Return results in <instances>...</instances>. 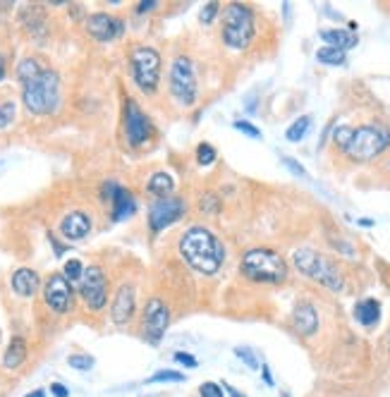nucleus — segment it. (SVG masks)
I'll use <instances>...</instances> for the list:
<instances>
[{
	"instance_id": "44",
	"label": "nucleus",
	"mask_w": 390,
	"mask_h": 397,
	"mask_svg": "<svg viewBox=\"0 0 390 397\" xmlns=\"http://www.w3.org/2000/svg\"><path fill=\"white\" fill-rule=\"evenodd\" d=\"M5 79V65H3V60H0V81Z\"/></svg>"
},
{
	"instance_id": "18",
	"label": "nucleus",
	"mask_w": 390,
	"mask_h": 397,
	"mask_svg": "<svg viewBox=\"0 0 390 397\" xmlns=\"http://www.w3.org/2000/svg\"><path fill=\"white\" fill-rule=\"evenodd\" d=\"M10 285H13V290L17 292V295L29 300V297H34L39 292L41 278L34 268H17V271L13 273V278H10Z\"/></svg>"
},
{
	"instance_id": "29",
	"label": "nucleus",
	"mask_w": 390,
	"mask_h": 397,
	"mask_svg": "<svg viewBox=\"0 0 390 397\" xmlns=\"http://www.w3.org/2000/svg\"><path fill=\"white\" fill-rule=\"evenodd\" d=\"M62 276H65L69 283H79L81 276H84V264L79 259H69L65 268H62Z\"/></svg>"
},
{
	"instance_id": "2",
	"label": "nucleus",
	"mask_w": 390,
	"mask_h": 397,
	"mask_svg": "<svg viewBox=\"0 0 390 397\" xmlns=\"http://www.w3.org/2000/svg\"><path fill=\"white\" fill-rule=\"evenodd\" d=\"M22 101L32 115H53L60 108V74L43 67L36 77L22 84Z\"/></svg>"
},
{
	"instance_id": "27",
	"label": "nucleus",
	"mask_w": 390,
	"mask_h": 397,
	"mask_svg": "<svg viewBox=\"0 0 390 397\" xmlns=\"http://www.w3.org/2000/svg\"><path fill=\"white\" fill-rule=\"evenodd\" d=\"M67 364L69 369H77V371H91L96 364V359L91 354H84V352H77V354H69L67 357Z\"/></svg>"
},
{
	"instance_id": "25",
	"label": "nucleus",
	"mask_w": 390,
	"mask_h": 397,
	"mask_svg": "<svg viewBox=\"0 0 390 397\" xmlns=\"http://www.w3.org/2000/svg\"><path fill=\"white\" fill-rule=\"evenodd\" d=\"M41 69H43L41 60H36V58H25V60L17 65V79H20V84H25L27 79L36 77Z\"/></svg>"
},
{
	"instance_id": "30",
	"label": "nucleus",
	"mask_w": 390,
	"mask_h": 397,
	"mask_svg": "<svg viewBox=\"0 0 390 397\" xmlns=\"http://www.w3.org/2000/svg\"><path fill=\"white\" fill-rule=\"evenodd\" d=\"M215 159H218V154H215V149L211 144L196 146V163H199V166H211Z\"/></svg>"
},
{
	"instance_id": "43",
	"label": "nucleus",
	"mask_w": 390,
	"mask_h": 397,
	"mask_svg": "<svg viewBox=\"0 0 390 397\" xmlns=\"http://www.w3.org/2000/svg\"><path fill=\"white\" fill-rule=\"evenodd\" d=\"M25 397H46V390L43 388H39V390H34V393H29Z\"/></svg>"
},
{
	"instance_id": "13",
	"label": "nucleus",
	"mask_w": 390,
	"mask_h": 397,
	"mask_svg": "<svg viewBox=\"0 0 390 397\" xmlns=\"http://www.w3.org/2000/svg\"><path fill=\"white\" fill-rule=\"evenodd\" d=\"M154 134L149 115L137 106L135 98L125 101V137L130 146H144Z\"/></svg>"
},
{
	"instance_id": "39",
	"label": "nucleus",
	"mask_w": 390,
	"mask_h": 397,
	"mask_svg": "<svg viewBox=\"0 0 390 397\" xmlns=\"http://www.w3.org/2000/svg\"><path fill=\"white\" fill-rule=\"evenodd\" d=\"M215 208H218V201L213 194H206V198H201V211H215Z\"/></svg>"
},
{
	"instance_id": "16",
	"label": "nucleus",
	"mask_w": 390,
	"mask_h": 397,
	"mask_svg": "<svg viewBox=\"0 0 390 397\" xmlns=\"http://www.w3.org/2000/svg\"><path fill=\"white\" fill-rule=\"evenodd\" d=\"M103 194H108L106 198H110V203H113V220H125L130 215H135L137 201L130 189H125V187L115 182H106L103 184Z\"/></svg>"
},
{
	"instance_id": "3",
	"label": "nucleus",
	"mask_w": 390,
	"mask_h": 397,
	"mask_svg": "<svg viewBox=\"0 0 390 397\" xmlns=\"http://www.w3.org/2000/svg\"><path fill=\"white\" fill-rule=\"evenodd\" d=\"M240 271L244 278L254 280V283H269V285H278L288 280V261L283 259L278 252L273 249H249L247 254L242 256Z\"/></svg>"
},
{
	"instance_id": "7",
	"label": "nucleus",
	"mask_w": 390,
	"mask_h": 397,
	"mask_svg": "<svg viewBox=\"0 0 390 397\" xmlns=\"http://www.w3.org/2000/svg\"><path fill=\"white\" fill-rule=\"evenodd\" d=\"M132 62V77H135V84L142 91L154 93L159 89L161 81V55L159 51L149 48V46H137L130 55Z\"/></svg>"
},
{
	"instance_id": "4",
	"label": "nucleus",
	"mask_w": 390,
	"mask_h": 397,
	"mask_svg": "<svg viewBox=\"0 0 390 397\" xmlns=\"http://www.w3.org/2000/svg\"><path fill=\"white\" fill-rule=\"evenodd\" d=\"M390 146V127L381 122H369L362 127H352L350 139L345 144V156L352 161H374Z\"/></svg>"
},
{
	"instance_id": "37",
	"label": "nucleus",
	"mask_w": 390,
	"mask_h": 397,
	"mask_svg": "<svg viewBox=\"0 0 390 397\" xmlns=\"http://www.w3.org/2000/svg\"><path fill=\"white\" fill-rule=\"evenodd\" d=\"M283 166L290 168V170H292L297 177H307V170H304V168H302L295 159H290V156H285V159H283Z\"/></svg>"
},
{
	"instance_id": "33",
	"label": "nucleus",
	"mask_w": 390,
	"mask_h": 397,
	"mask_svg": "<svg viewBox=\"0 0 390 397\" xmlns=\"http://www.w3.org/2000/svg\"><path fill=\"white\" fill-rule=\"evenodd\" d=\"M235 357H240L242 361H244V364H247L249 366V369H259V361H256V357H254V352H252V349H247V347H237L235 349Z\"/></svg>"
},
{
	"instance_id": "34",
	"label": "nucleus",
	"mask_w": 390,
	"mask_h": 397,
	"mask_svg": "<svg viewBox=\"0 0 390 397\" xmlns=\"http://www.w3.org/2000/svg\"><path fill=\"white\" fill-rule=\"evenodd\" d=\"M235 130L244 132L247 137H252V139H259L261 137V130H256L252 122H247V120H235Z\"/></svg>"
},
{
	"instance_id": "12",
	"label": "nucleus",
	"mask_w": 390,
	"mask_h": 397,
	"mask_svg": "<svg viewBox=\"0 0 390 397\" xmlns=\"http://www.w3.org/2000/svg\"><path fill=\"white\" fill-rule=\"evenodd\" d=\"M187 211V203L180 196H163L156 198L149 208V225L154 232H161L166 227H170L173 223H177L180 218Z\"/></svg>"
},
{
	"instance_id": "10",
	"label": "nucleus",
	"mask_w": 390,
	"mask_h": 397,
	"mask_svg": "<svg viewBox=\"0 0 390 397\" xmlns=\"http://www.w3.org/2000/svg\"><path fill=\"white\" fill-rule=\"evenodd\" d=\"M43 302L51 311L58 314V316L69 314L72 311V304H74L72 283H69L62 273H53V276L46 280V285H43Z\"/></svg>"
},
{
	"instance_id": "14",
	"label": "nucleus",
	"mask_w": 390,
	"mask_h": 397,
	"mask_svg": "<svg viewBox=\"0 0 390 397\" xmlns=\"http://www.w3.org/2000/svg\"><path fill=\"white\" fill-rule=\"evenodd\" d=\"M86 32H89L91 39L101 41V43H108V41H115L122 36L125 25H122V20L108 13H94L86 17Z\"/></svg>"
},
{
	"instance_id": "26",
	"label": "nucleus",
	"mask_w": 390,
	"mask_h": 397,
	"mask_svg": "<svg viewBox=\"0 0 390 397\" xmlns=\"http://www.w3.org/2000/svg\"><path fill=\"white\" fill-rule=\"evenodd\" d=\"M316 60L323 62V65H345L347 58H345V53H342V51L330 48V46H323V48H318Z\"/></svg>"
},
{
	"instance_id": "19",
	"label": "nucleus",
	"mask_w": 390,
	"mask_h": 397,
	"mask_svg": "<svg viewBox=\"0 0 390 397\" xmlns=\"http://www.w3.org/2000/svg\"><path fill=\"white\" fill-rule=\"evenodd\" d=\"M292 325L295 330L300 332V335H314V332L318 330V314L316 309L311 304H307V302H302V304L295 307V314H292Z\"/></svg>"
},
{
	"instance_id": "17",
	"label": "nucleus",
	"mask_w": 390,
	"mask_h": 397,
	"mask_svg": "<svg viewBox=\"0 0 390 397\" xmlns=\"http://www.w3.org/2000/svg\"><path fill=\"white\" fill-rule=\"evenodd\" d=\"M91 215L84 213V211H69L65 218L60 220V235L62 239H67V242H79V239H84L86 235H91Z\"/></svg>"
},
{
	"instance_id": "38",
	"label": "nucleus",
	"mask_w": 390,
	"mask_h": 397,
	"mask_svg": "<svg viewBox=\"0 0 390 397\" xmlns=\"http://www.w3.org/2000/svg\"><path fill=\"white\" fill-rule=\"evenodd\" d=\"M51 395L53 397H69V388H65L62 383H51Z\"/></svg>"
},
{
	"instance_id": "20",
	"label": "nucleus",
	"mask_w": 390,
	"mask_h": 397,
	"mask_svg": "<svg viewBox=\"0 0 390 397\" xmlns=\"http://www.w3.org/2000/svg\"><path fill=\"white\" fill-rule=\"evenodd\" d=\"M25 359H27V340L22 335H13V340H10L8 349L3 354V366L8 371H15L25 364Z\"/></svg>"
},
{
	"instance_id": "5",
	"label": "nucleus",
	"mask_w": 390,
	"mask_h": 397,
	"mask_svg": "<svg viewBox=\"0 0 390 397\" xmlns=\"http://www.w3.org/2000/svg\"><path fill=\"white\" fill-rule=\"evenodd\" d=\"M292 261L302 276L316 280V283L323 285V288H328L333 292H340L345 288L342 273L337 271V266L330 259H325L323 254L314 252V249H297L292 254Z\"/></svg>"
},
{
	"instance_id": "41",
	"label": "nucleus",
	"mask_w": 390,
	"mask_h": 397,
	"mask_svg": "<svg viewBox=\"0 0 390 397\" xmlns=\"http://www.w3.org/2000/svg\"><path fill=\"white\" fill-rule=\"evenodd\" d=\"M261 373H264V381L269 383L271 388H273V376H271V369H269V364H264V366H261Z\"/></svg>"
},
{
	"instance_id": "31",
	"label": "nucleus",
	"mask_w": 390,
	"mask_h": 397,
	"mask_svg": "<svg viewBox=\"0 0 390 397\" xmlns=\"http://www.w3.org/2000/svg\"><path fill=\"white\" fill-rule=\"evenodd\" d=\"M15 101H3L0 103V130H5V127L13 125L15 120Z\"/></svg>"
},
{
	"instance_id": "6",
	"label": "nucleus",
	"mask_w": 390,
	"mask_h": 397,
	"mask_svg": "<svg viewBox=\"0 0 390 397\" xmlns=\"http://www.w3.org/2000/svg\"><path fill=\"white\" fill-rule=\"evenodd\" d=\"M254 39V13L242 3H230L223 13V43L244 51Z\"/></svg>"
},
{
	"instance_id": "9",
	"label": "nucleus",
	"mask_w": 390,
	"mask_h": 397,
	"mask_svg": "<svg viewBox=\"0 0 390 397\" xmlns=\"http://www.w3.org/2000/svg\"><path fill=\"white\" fill-rule=\"evenodd\" d=\"M79 295L91 311H101L108 304V280L98 266L84 268V276L79 280Z\"/></svg>"
},
{
	"instance_id": "1",
	"label": "nucleus",
	"mask_w": 390,
	"mask_h": 397,
	"mask_svg": "<svg viewBox=\"0 0 390 397\" xmlns=\"http://www.w3.org/2000/svg\"><path fill=\"white\" fill-rule=\"evenodd\" d=\"M180 254L187 261L189 268H194L201 276H213L220 271L225 261V247L208 227L191 225L182 237H180Z\"/></svg>"
},
{
	"instance_id": "28",
	"label": "nucleus",
	"mask_w": 390,
	"mask_h": 397,
	"mask_svg": "<svg viewBox=\"0 0 390 397\" xmlns=\"http://www.w3.org/2000/svg\"><path fill=\"white\" fill-rule=\"evenodd\" d=\"M184 381H187V378H184V373L166 369V371H156L147 383H184Z\"/></svg>"
},
{
	"instance_id": "42",
	"label": "nucleus",
	"mask_w": 390,
	"mask_h": 397,
	"mask_svg": "<svg viewBox=\"0 0 390 397\" xmlns=\"http://www.w3.org/2000/svg\"><path fill=\"white\" fill-rule=\"evenodd\" d=\"M220 385H223V390H228L230 397H247V395H242L240 390H237V388H232V385H228V383H220Z\"/></svg>"
},
{
	"instance_id": "11",
	"label": "nucleus",
	"mask_w": 390,
	"mask_h": 397,
	"mask_svg": "<svg viewBox=\"0 0 390 397\" xmlns=\"http://www.w3.org/2000/svg\"><path fill=\"white\" fill-rule=\"evenodd\" d=\"M168 325H170V309L163 300L154 297V300L147 302L144 307V321H142V330H144V337L151 342V344H159L166 335Z\"/></svg>"
},
{
	"instance_id": "15",
	"label": "nucleus",
	"mask_w": 390,
	"mask_h": 397,
	"mask_svg": "<svg viewBox=\"0 0 390 397\" xmlns=\"http://www.w3.org/2000/svg\"><path fill=\"white\" fill-rule=\"evenodd\" d=\"M137 311V300H135V288L132 285H120L113 297V307H110V318L115 325H127Z\"/></svg>"
},
{
	"instance_id": "35",
	"label": "nucleus",
	"mask_w": 390,
	"mask_h": 397,
	"mask_svg": "<svg viewBox=\"0 0 390 397\" xmlns=\"http://www.w3.org/2000/svg\"><path fill=\"white\" fill-rule=\"evenodd\" d=\"M173 359H175L177 364H182V366H189V369H196V366H199L196 357H191L189 352H175V354H173Z\"/></svg>"
},
{
	"instance_id": "24",
	"label": "nucleus",
	"mask_w": 390,
	"mask_h": 397,
	"mask_svg": "<svg viewBox=\"0 0 390 397\" xmlns=\"http://www.w3.org/2000/svg\"><path fill=\"white\" fill-rule=\"evenodd\" d=\"M309 127H311V118L309 115H302V118H297L292 125L288 127V132H285V139L288 142H302V139L307 137V132H309Z\"/></svg>"
},
{
	"instance_id": "36",
	"label": "nucleus",
	"mask_w": 390,
	"mask_h": 397,
	"mask_svg": "<svg viewBox=\"0 0 390 397\" xmlns=\"http://www.w3.org/2000/svg\"><path fill=\"white\" fill-rule=\"evenodd\" d=\"M215 15H218V3H206V8L201 10V22L203 25H211Z\"/></svg>"
},
{
	"instance_id": "8",
	"label": "nucleus",
	"mask_w": 390,
	"mask_h": 397,
	"mask_svg": "<svg viewBox=\"0 0 390 397\" xmlns=\"http://www.w3.org/2000/svg\"><path fill=\"white\" fill-rule=\"evenodd\" d=\"M170 93L173 98L180 103V106H194L196 103V93H199V86H196V74H194V65H191L189 58L180 55L175 58V62L170 65Z\"/></svg>"
},
{
	"instance_id": "22",
	"label": "nucleus",
	"mask_w": 390,
	"mask_h": 397,
	"mask_svg": "<svg viewBox=\"0 0 390 397\" xmlns=\"http://www.w3.org/2000/svg\"><path fill=\"white\" fill-rule=\"evenodd\" d=\"M147 189L154 194L156 198H163V196H173V191H175V177H173L170 173L161 170V173H154L147 184Z\"/></svg>"
},
{
	"instance_id": "40",
	"label": "nucleus",
	"mask_w": 390,
	"mask_h": 397,
	"mask_svg": "<svg viewBox=\"0 0 390 397\" xmlns=\"http://www.w3.org/2000/svg\"><path fill=\"white\" fill-rule=\"evenodd\" d=\"M156 5H159V0H142L137 8V13H149V10H154Z\"/></svg>"
},
{
	"instance_id": "23",
	"label": "nucleus",
	"mask_w": 390,
	"mask_h": 397,
	"mask_svg": "<svg viewBox=\"0 0 390 397\" xmlns=\"http://www.w3.org/2000/svg\"><path fill=\"white\" fill-rule=\"evenodd\" d=\"M354 318H357L364 328H371V325H376L378 318H381V304H378L376 300H362L354 307Z\"/></svg>"
},
{
	"instance_id": "21",
	"label": "nucleus",
	"mask_w": 390,
	"mask_h": 397,
	"mask_svg": "<svg viewBox=\"0 0 390 397\" xmlns=\"http://www.w3.org/2000/svg\"><path fill=\"white\" fill-rule=\"evenodd\" d=\"M321 39L330 48H337L345 53L347 48H354L357 46V36L352 32H345V29H323L321 32Z\"/></svg>"
},
{
	"instance_id": "32",
	"label": "nucleus",
	"mask_w": 390,
	"mask_h": 397,
	"mask_svg": "<svg viewBox=\"0 0 390 397\" xmlns=\"http://www.w3.org/2000/svg\"><path fill=\"white\" fill-rule=\"evenodd\" d=\"M199 395L201 397H223V385L213 383V381H206V383L199 385Z\"/></svg>"
}]
</instances>
